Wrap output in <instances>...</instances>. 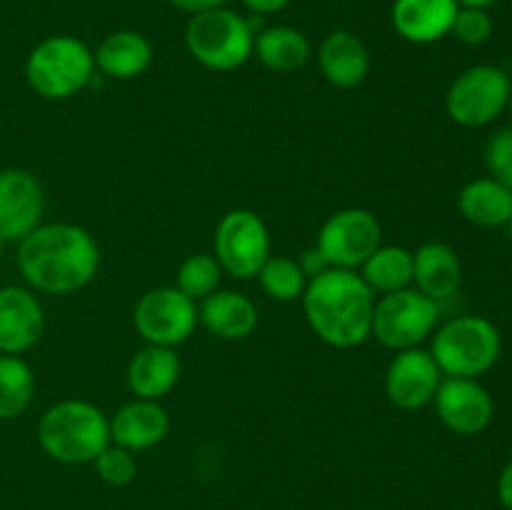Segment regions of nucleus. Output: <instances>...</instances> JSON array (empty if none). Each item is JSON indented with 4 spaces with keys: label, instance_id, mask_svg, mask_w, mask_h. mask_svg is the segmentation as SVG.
<instances>
[{
    "label": "nucleus",
    "instance_id": "b1692460",
    "mask_svg": "<svg viewBox=\"0 0 512 510\" xmlns=\"http://www.w3.org/2000/svg\"><path fill=\"white\" fill-rule=\"evenodd\" d=\"M253 50L265 68L278 70V73L303 68L310 58L308 38L288 25H273V28L260 30Z\"/></svg>",
    "mask_w": 512,
    "mask_h": 510
},
{
    "label": "nucleus",
    "instance_id": "f704fd0d",
    "mask_svg": "<svg viewBox=\"0 0 512 510\" xmlns=\"http://www.w3.org/2000/svg\"><path fill=\"white\" fill-rule=\"evenodd\" d=\"M498 498L505 508L512 510V460L503 468L498 478Z\"/></svg>",
    "mask_w": 512,
    "mask_h": 510
},
{
    "label": "nucleus",
    "instance_id": "aec40b11",
    "mask_svg": "<svg viewBox=\"0 0 512 510\" xmlns=\"http://www.w3.org/2000/svg\"><path fill=\"white\" fill-rule=\"evenodd\" d=\"M318 63L325 80L335 88H355L370 73V55L363 40L348 30H335L323 40Z\"/></svg>",
    "mask_w": 512,
    "mask_h": 510
},
{
    "label": "nucleus",
    "instance_id": "c85d7f7f",
    "mask_svg": "<svg viewBox=\"0 0 512 510\" xmlns=\"http://www.w3.org/2000/svg\"><path fill=\"white\" fill-rule=\"evenodd\" d=\"M93 463L100 478H103L108 485H128L133 483L135 473H138V465H135L133 453L120 448V445H108V448H105Z\"/></svg>",
    "mask_w": 512,
    "mask_h": 510
},
{
    "label": "nucleus",
    "instance_id": "6e6552de",
    "mask_svg": "<svg viewBox=\"0 0 512 510\" xmlns=\"http://www.w3.org/2000/svg\"><path fill=\"white\" fill-rule=\"evenodd\" d=\"M510 93L512 83L505 70L495 65H475L450 85L445 108L450 118L463 128H483L508 108Z\"/></svg>",
    "mask_w": 512,
    "mask_h": 510
},
{
    "label": "nucleus",
    "instance_id": "ddd939ff",
    "mask_svg": "<svg viewBox=\"0 0 512 510\" xmlns=\"http://www.w3.org/2000/svg\"><path fill=\"white\" fill-rule=\"evenodd\" d=\"M433 403L445 428L458 435L483 433L495 415L493 398L475 378L440 380Z\"/></svg>",
    "mask_w": 512,
    "mask_h": 510
},
{
    "label": "nucleus",
    "instance_id": "7ed1b4c3",
    "mask_svg": "<svg viewBox=\"0 0 512 510\" xmlns=\"http://www.w3.org/2000/svg\"><path fill=\"white\" fill-rule=\"evenodd\" d=\"M38 443L58 463H93L110 445V420L88 400H63L40 418Z\"/></svg>",
    "mask_w": 512,
    "mask_h": 510
},
{
    "label": "nucleus",
    "instance_id": "4be33fe9",
    "mask_svg": "<svg viewBox=\"0 0 512 510\" xmlns=\"http://www.w3.org/2000/svg\"><path fill=\"white\" fill-rule=\"evenodd\" d=\"M95 68L115 80H130L143 75L153 63V45L135 30H115L95 50Z\"/></svg>",
    "mask_w": 512,
    "mask_h": 510
},
{
    "label": "nucleus",
    "instance_id": "4468645a",
    "mask_svg": "<svg viewBox=\"0 0 512 510\" xmlns=\"http://www.w3.org/2000/svg\"><path fill=\"white\" fill-rule=\"evenodd\" d=\"M443 380L438 363L428 350H400L385 375V393L395 408L420 410L433 403L438 385Z\"/></svg>",
    "mask_w": 512,
    "mask_h": 510
},
{
    "label": "nucleus",
    "instance_id": "9d476101",
    "mask_svg": "<svg viewBox=\"0 0 512 510\" xmlns=\"http://www.w3.org/2000/svg\"><path fill=\"white\" fill-rule=\"evenodd\" d=\"M315 248L330 268H360L380 248L378 218L365 208L338 210L323 223Z\"/></svg>",
    "mask_w": 512,
    "mask_h": 510
},
{
    "label": "nucleus",
    "instance_id": "a211bd4d",
    "mask_svg": "<svg viewBox=\"0 0 512 510\" xmlns=\"http://www.w3.org/2000/svg\"><path fill=\"white\" fill-rule=\"evenodd\" d=\"M413 280L423 295L440 303L458 293L463 265L458 253L445 243H425L413 253Z\"/></svg>",
    "mask_w": 512,
    "mask_h": 510
},
{
    "label": "nucleus",
    "instance_id": "393cba45",
    "mask_svg": "<svg viewBox=\"0 0 512 510\" xmlns=\"http://www.w3.org/2000/svg\"><path fill=\"white\" fill-rule=\"evenodd\" d=\"M363 280L370 290L380 293H395L413 283V253L400 245H385L378 248L363 265Z\"/></svg>",
    "mask_w": 512,
    "mask_h": 510
},
{
    "label": "nucleus",
    "instance_id": "20e7f679",
    "mask_svg": "<svg viewBox=\"0 0 512 510\" xmlns=\"http://www.w3.org/2000/svg\"><path fill=\"white\" fill-rule=\"evenodd\" d=\"M93 73V53L73 35L45 38L25 60V80L45 100L73 98L90 83Z\"/></svg>",
    "mask_w": 512,
    "mask_h": 510
},
{
    "label": "nucleus",
    "instance_id": "6ab92c4d",
    "mask_svg": "<svg viewBox=\"0 0 512 510\" xmlns=\"http://www.w3.org/2000/svg\"><path fill=\"white\" fill-rule=\"evenodd\" d=\"M198 320L208 333L220 340H243L258 325V308L253 300L235 290H215L198 308Z\"/></svg>",
    "mask_w": 512,
    "mask_h": 510
},
{
    "label": "nucleus",
    "instance_id": "f3484780",
    "mask_svg": "<svg viewBox=\"0 0 512 510\" xmlns=\"http://www.w3.org/2000/svg\"><path fill=\"white\" fill-rule=\"evenodd\" d=\"M458 0H395L393 25L410 43H435L453 30Z\"/></svg>",
    "mask_w": 512,
    "mask_h": 510
},
{
    "label": "nucleus",
    "instance_id": "9b49d317",
    "mask_svg": "<svg viewBox=\"0 0 512 510\" xmlns=\"http://www.w3.org/2000/svg\"><path fill=\"white\" fill-rule=\"evenodd\" d=\"M133 320L145 343L175 348L193 335L198 308L178 288H155L138 300Z\"/></svg>",
    "mask_w": 512,
    "mask_h": 510
},
{
    "label": "nucleus",
    "instance_id": "f8f14e48",
    "mask_svg": "<svg viewBox=\"0 0 512 510\" xmlns=\"http://www.w3.org/2000/svg\"><path fill=\"white\" fill-rule=\"evenodd\" d=\"M45 213L43 185L33 173L10 168L0 173V238L23 240L40 225Z\"/></svg>",
    "mask_w": 512,
    "mask_h": 510
},
{
    "label": "nucleus",
    "instance_id": "72a5a7b5",
    "mask_svg": "<svg viewBox=\"0 0 512 510\" xmlns=\"http://www.w3.org/2000/svg\"><path fill=\"white\" fill-rule=\"evenodd\" d=\"M288 3L290 0H243L245 8H250L253 13H258V15L280 13V10H283Z\"/></svg>",
    "mask_w": 512,
    "mask_h": 510
},
{
    "label": "nucleus",
    "instance_id": "dca6fc26",
    "mask_svg": "<svg viewBox=\"0 0 512 510\" xmlns=\"http://www.w3.org/2000/svg\"><path fill=\"white\" fill-rule=\"evenodd\" d=\"M170 418L168 410L158 400H133L123 405L110 420V440L120 448L130 450H148L158 445L168 435Z\"/></svg>",
    "mask_w": 512,
    "mask_h": 510
},
{
    "label": "nucleus",
    "instance_id": "bb28decb",
    "mask_svg": "<svg viewBox=\"0 0 512 510\" xmlns=\"http://www.w3.org/2000/svg\"><path fill=\"white\" fill-rule=\"evenodd\" d=\"M258 278L265 295L278 300V303H290V300L303 298L305 285H308L298 260L285 258V255H270L263 268H260Z\"/></svg>",
    "mask_w": 512,
    "mask_h": 510
},
{
    "label": "nucleus",
    "instance_id": "cd10ccee",
    "mask_svg": "<svg viewBox=\"0 0 512 510\" xmlns=\"http://www.w3.org/2000/svg\"><path fill=\"white\" fill-rule=\"evenodd\" d=\"M220 263L215 260V255L208 253H198V255H190V258L183 260L178 270V280H175V288L180 293L188 295L190 300H203L208 298L210 293H215L220 283Z\"/></svg>",
    "mask_w": 512,
    "mask_h": 510
},
{
    "label": "nucleus",
    "instance_id": "e433bc0d",
    "mask_svg": "<svg viewBox=\"0 0 512 510\" xmlns=\"http://www.w3.org/2000/svg\"><path fill=\"white\" fill-rule=\"evenodd\" d=\"M508 233H510V240H512V218L508 220Z\"/></svg>",
    "mask_w": 512,
    "mask_h": 510
},
{
    "label": "nucleus",
    "instance_id": "412c9836",
    "mask_svg": "<svg viewBox=\"0 0 512 510\" xmlns=\"http://www.w3.org/2000/svg\"><path fill=\"white\" fill-rule=\"evenodd\" d=\"M180 360L173 348L148 345L128 365V388L143 400H160L178 385Z\"/></svg>",
    "mask_w": 512,
    "mask_h": 510
},
{
    "label": "nucleus",
    "instance_id": "2f4dec72",
    "mask_svg": "<svg viewBox=\"0 0 512 510\" xmlns=\"http://www.w3.org/2000/svg\"><path fill=\"white\" fill-rule=\"evenodd\" d=\"M298 265H300V270H303L305 278H310V280L318 278L320 273H325V270L330 268L328 260H325L323 255H320V250H318V248L305 250V253L300 255V258H298Z\"/></svg>",
    "mask_w": 512,
    "mask_h": 510
},
{
    "label": "nucleus",
    "instance_id": "f03ea898",
    "mask_svg": "<svg viewBox=\"0 0 512 510\" xmlns=\"http://www.w3.org/2000/svg\"><path fill=\"white\" fill-rule=\"evenodd\" d=\"M303 310L315 335L333 348H355L373 335V290L355 270L328 268L310 280Z\"/></svg>",
    "mask_w": 512,
    "mask_h": 510
},
{
    "label": "nucleus",
    "instance_id": "4c0bfd02",
    "mask_svg": "<svg viewBox=\"0 0 512 510\" xmlns=\"http://www.w3.org/2000/svg\"><path fill=\"white\" fill-rule=\"evenodd\" d=\"M508 110H510V118H512V93H510V100H508Z\"/></svg>",
    "mask_w": 512,
    "mask_h": 510
},
{
    "label": "nucleus",
    "instance_id": "39448f33",
    "mask_svg": "<svg viewBox=\"0 0 512 510\" xmlns=\"http://www.w3.org/2000/svg\"><path fill=\"white\" fill-rule=\"evenodd\" d=\"M500 330L483 315H460L435 333L430 355L448 378H478L500 358Z\"/></svg>",
    "mask_w": 512,
    "mask_h": 510
},
{
    "label": "nucleus",
    "instance_id": "a878e982",
    "mask_svg": "<svg viewBox=\"0 0 512 510\" xmlns=\"http://www.w3.org/2000/svg\"><path fill=\"white\" fill-rule=\"evenodd\" d=\"M35 395V375L18 355H0V420H13L28 410Z\"/></svg>",
    "mask_w": 512,
    "mask_h": 510
},
{
    "label": "nucleus",
    "instance_id": "2eb2a0df",
    "mask_svg": "<svg viewBox=\"0 0 512 510\" xmlns=\"http://www.w3.org/2000/svg\"><path fill=\"white\" fill-rule=\"evenodd\" d=\"M45 330L43 305L20 285L0 288V353L20 355L33 348Z\"/></svg>",
    "mask_w": 512,
    "mask_h": 510
},
{
    "label": "nucleus",
    "instance_id": "5701e85b",
    "mask_svg": "<svg viewBox=\"0 0 512 510\" xmlns=\"http://www.w3.org/2000/svg\"><path fill=\"white\" fill-rule=\"evenodd\" d=\"M458 208L480 228H500L512 218V190L495 178H478L460 190Z\"/></svg>",
    "mask_w": 512,
    "mask_h": 510
},
{
    "label": "nucleus",
    "instance_id": "423d86ee",
    "mask_svg": "<svg viewBox=\"0 0 512 510\" xmlns=\"http://www.w3.org/2000/svg\"><path fill=\"white\" fill-rule=\"evenodd\" d=\"M185 45L205 68L235 70L253 55L255 33L243 15L228 8H213L190 18Z\"/></svg>",
    "mask_w": 512,
    "mask_h": 510
},
{
    "label": "nucleus",
    "instance_id": "0eeeda50",
    "mask_svg": "<svg viewBox=\"0 0 512 510\" xmlns=\"http://www.w3.org/2000/svg\"><path fill=\"white\" fill-rule=\"evenodd\" d=\"M440 308L418 288L385 293L373 310V335L393 350L418 348L438 325Z\"/></svg>",
    "mask_w": 512,
    "mask_h": 510
},
{
    "label": "nucleus",
    "instance_id": "58836bf2",
    "mask_svg": "<svg viewBox=\"0 0 512 510\" xmlns=\"http://www.w3.org/2000/svg\"><path fill=\"white\" fill-rule=\"evenodd\" d=\"M3 245H5V240L0 238V255H3Z\"/></svg>",
    "mask_w": 512,
    "mask_h": 510
},
{
    "label": "nucleus",
    "instance_id": "f257e3e1",
    "mask_svg": "<svg viewBox=\"0 0 512 510\" xmlns=\"http://www.w3.org/2000/svg\"><path fill=\"white\" fill-rule=\"evenodd\" d=\"M100 250L93 235L73 223L38 225L18 245V268L30 288L68 295L95 278Z\"/></svg>",
    "mask_w": 512,
    "mask_h": 510
},
{
    "label": "nucleus",
    "instance_id": "7c9ffc66",
    "mask_svg": "<svg viewBox=\"0 0 512 510\" xmlns=\"http://www.w3.org/2000/svg\"><path fill=\"white\" fill-rule=\"evenodd\" d=\"M485 165L490 175L512 190V128L498 130L485 145Z\"/></svg>",
    "mask_w": 512,
    "mask_h": 510
},
{
    "label": "nucleus",
    "instance_id": "1a4fd4ad",
    "mask_svg": "<svg viewBox=\"0 0 512 510\" xmlns=\"http://www.w3.org/2000/svg\"><path fill=\"white\" fill-rule=\"evenodd\" d=\"M270 258V235L253 210H230L215 228V260L240 280L255 278Z\"/></svg>",
    "mask_w": 512,
    "mask_h": 510
},
{
    "label": "nucleus",
    "instance_id": "c9c22d12",
    "mask_svg": "<svg viewBox=\"0 0 512 510\" xmlns=\"http://www.w3.org/2000/svg\"><path fill=\"white\" fill-rule=\"evenodd\" d=\"M495 3H498V0H458L460 8H483V10H488L490 5Z\"/></svg>",
    "mask_w": 512,
    "mask_h": 510
},
{
    "label": "nucleus",
    "instance_id": "c756f323",
    "mask_svg": "<svg viewBox=\"0 0 512 510\" xmlns=\"http://www.w3.org/2000/svg\"><path fill=\"white\" fill-rule=\"evenodd\" d=\"M450 33L468 45H483L493 35V18L483 8H460Z\"/></svg>",
    "mask_w": 512,
    "mask_h": 510
},
{
    "label": "nucleus",
    "instance_id": "473e14b6",
    "mask_svg": "<svg viewBox=\"0 0 512 510\" xmlns=\"http://www.w3.org/2000/svg\"><path fill=\"white\" fill-rule=\"evenodd\" d=\"M168 3L175 5L178 10H185V13L195 15V13H205V10L223 8L228 0H168Z\"/></svg>",
    "mask_w": 512,
    "mask_h": 510
}]
</instances>
